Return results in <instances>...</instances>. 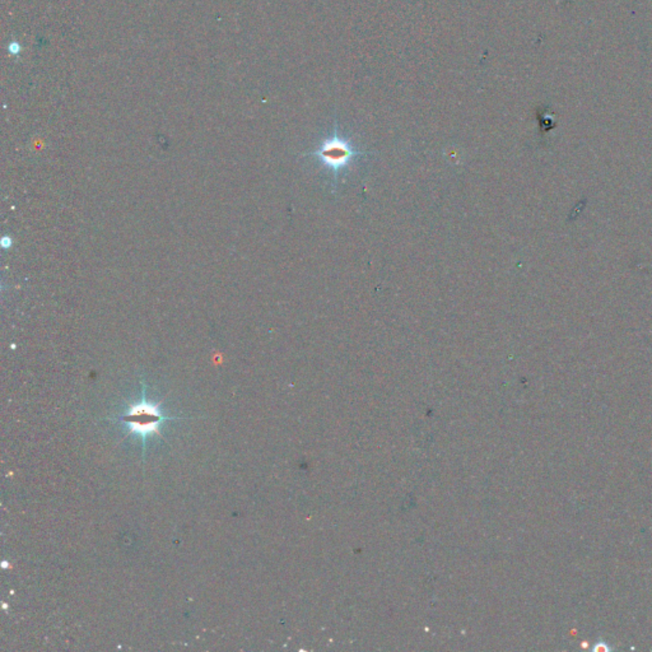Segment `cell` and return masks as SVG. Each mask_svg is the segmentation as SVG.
<instances>
[{
  "label": "cell",
  "mask_w": 652,
  "mask_h": 652,
  "mask_svg": "<svg viewBox=\"0 0 652 652\" xmlns=\"http://www.w3.org/2000/svg\"><path fill=\"white\" fill-rule=\"evenodd\" d=\"M371 152H365L353 147L350 140L342 137L338 132V128L335 126L333 134L323 140L316 151L307 153V155L316 157L327 170L333 172L334 181H336L341 172L347 169L356 157Z\"/></svg>",
  "instance_id": "1"
},
{
  "label": "cell",
  "mask_w": 652,
  "mask_h": 652,
  "mask_svg": "<svg viewBox=\"0 0 652 652\" xmlns=\"http://www.w3.org/2000/svg\"><path fill=\"white\" fill-rule=\"evenodd\" d=\"M176 420L172 417H166L161 412L160 404H153L148 402L146 397V390H143V395L138 403L132 404L125 414L121 415V420H124L129 426L130 434H137L141 437L143 445H146V438L151 434L161 436L158 429L160 423L163 420Z\"/></svg>",
  "instance_id": "2"
}]
</instances>
